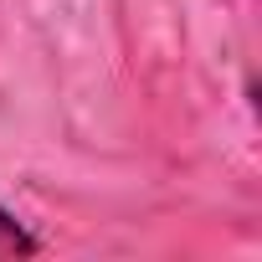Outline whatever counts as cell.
<instances>
[{"label":"cell","mask_w":262,"mask_h":262,"mask_svg":"<svg viewBox=\"0 0 262 262\" xmlns=\"http://www.w3.org/2000/svg\"><path fill=\"white\" fill-rule=\"evenodd\" d=\"M36 252H41V242L0 206V257H36Z\"/></svg>","instance_id":"obj_1"}]
</instances>
